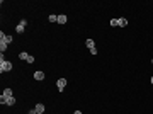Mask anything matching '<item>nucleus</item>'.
<instances>
[{
  "label": "nucleus",
  "instance_id": "f257e3e1",
  "mask_svg": "<svg viewBox=\"0 0 153 114\" xmlns=\"http://www.w3.org/2000/svg\"><path fill=\"white\" fill-rule=\"evenodd\" d=\"M12 70V63L9 61V60H5L4 58V53L0 55V72L4 73V72H10Z\"/></svg>",
  "mask_w": 153,
  "mask_h": 114
},
{
  "label": "nucleus",
  "instance_id": "f03ea898",
  "mask_svg": "<svg viewBox=\"0 0 153 114\" xmlns=\"http://www.w3.org/2000/svg\"><path fill=\"white\" fill-rule=\"evenodd\" d=\"M26 26H27V19H21L19 24L15 26V32H17V34H22L24 29H26Z\"/></svg>",
  "mask_w": 153,
  "mask_h": 114
},
{
  "label": "nucleus",
  "instance_id": "7ed1b4c3",
  "mask_svg": "<svg viewBox=\"0 0 153 114\" xmlns=\"http://www.w3.org/2000/svg\"><path fill=\"white\" fill-rule=\"evenodd\" d=\"M12 39H14V38H12L10 34H5V32H0V41H5L7 44H10V43H12Z\"/></svg>",
  "mask_w": 153,
  "mask_h": 114
},
{
  "label": "nucleus",
  "instance_id": "20e7f679",
  "mask_svg": "<svg viewBox=\"0 0 153 114\" xmlns=\"http://www.w3.org/2000/svg\"><path fill=\"white\" fill-rule=\"evenodd\" d=\"M65 85H66V78H60L56 82V87H58V92H63L65 90Z\"/></svg>",
  "mask_w": 153,
  "mask_h": 114
},
{
  "label": "nucleus",
  "instance_id": "39448f33",
  "mask_svg": "<svg viewBox=\"0 0 153 114\" xmlns=\"http://www.w3.org/2000/svg\"><path fill=\"white\" fill-rule=\"evenodd\" d=\"M34 78L36 80H44V72H41V70L34 72Z\"/></svg>",
  "mask_w": 153,
  "mask_h": 114
},
{
  "label": "nucleus",
  "instance_id": "423d86ee",
  "mask_svg": "<svg viewBox=\"0 0 153 114\" xmlns=\"http://www.w3.org/2000/svg\"><path fill=\"white\" fill-rule=\"evenodd\" d=\"M117 26H119V27H126V26H128V19L119 17V19H117Z\"/></svg>",
  "mask_w": 153,
  "mask_h": 114
},
{
  "label": "nucleus",
  "instance_id": "0eeeda50",
  "mask_svg": "<svg viewBox=\"0 0 153 114\" xmlns=\"http://www.w3.org/2000/svg\"><path fill=\"white\" fill-rule=\"evenodd\" d=\"M15 104V97L12 95V97H7V101H5V106H14Z\"/></svg>",
  "mask_w": 153,
  "mask_h": 114
},
{
  "label": "nucleus",
  "instance_id": "6e6552de",
  "mask_svg": "<svg viewBox=\"0 0 153 114\" xmlns=\"http://www.w3.org/2000/svg\"><path fill=\"white\" fill-rule=\"evenodd\" d=\"M34 109H36L39 114H44V104H36V107Z\"/></svg>",
  "mask_w": 153,
  "mask_h": 114
},
{
  "label": "nucleus",
  "instance_id": "1a4fd4ad",
  "mask_svg": "<svg viewBox=\"0 0 153 114\" xmlns=\"http://www.w3.org/2000/svg\"><path fill=\"white\" fill-rule=\"evenodd\" d=\"M66 22V15H65V14H60V15H58V24H65Z\"/></svg>",
  "mask_w": 153,
  "mask_h": 114
},
{
  "label": "nucleus",
  "instance_id": "9d476101",
  "mask_svg": "<svg viewBox=\"0 0 153 114\" xmlns=\"http://www.w3.org/2000/svg\"><path fill=\"white\" fill-rule=\"evenodd\" d=\"M85 44H87V48H89V50L95 48V43H94V39H87V41H85Z\"/></svg>",
  "mask_w": 153,
  "mask_h": 114
},
{
  "label": "nucleus",
  "instance_id": "9b49d317",
  "mask_svg": "<svg viewBox=\"0 0 153 114\" xmlns=\"http://www.w3.org/2000/svg\"><path fill=\"white\" fill-rule=\"evenodd\" d=\"M7 48H9V44H7L5 41H0V51H2V53H5Z\"/></svg>",
  "mask_w": 153,
  "mask_h": 114
},
{
  "label": "nucleus",
  "instance_id": "f8f14e48",
  "mask_svg": "<svg viewBox=\"0 0 153 114\" xmlns=\"http://www.w3.org/2000/svg\"><path fill=\"white\" fill-rule=\"evenodd\" d=\"M2 95L5 97V99H7V97H12V95H14V94H12V89H5V90H4V94H2Z\"/></svg>",
  "mask_w": 153,
  "mask_h": 114
},
{
  "label": "nucleus",
  "instance_id": "ddd939ff",
  "mask_svg": "<svg viewBox=\"0 0 153 114\" xmlns=\"http://www.w3.org/2000/svg\"><path fill=\"white\" fill-rule=\"evenodd\" d=\"M19 58H21V60H24V61H27V58H29V53L22 51V53H21V55H19Z\"/></svg>",
  "mask_w": 153,
  "mask_h": 114
},
{
  "label": "nucleus",
  "instance_id": "4468645a",
  "mask_svg": "<svg viewBox=\"0 0 153 114\" xmlns=\"http://www.w3.org/2000/svg\"><path fill=\"white\" fill-rule=\"evenodd\" d=\"M48 19H49V22H58V15H55V14H51Z\"/></svg>",
  "mask_w": 153,
  "mask_h": 114
},
{
  "label": "nucleus",
  "instance_id": "2eb2a0df",
  "mask_svg": "<svg viewBox=\"0 0 153 114\" xmlns=\"http://www.w3.org/2000/svg\"><path fill=\"white\" fill-rule=\"evenodd\" d=\"M111 26H112V27H116V26H117V19H111Z\"/></svg>",
  "mask_w": 153,
  "mask_h": 114
},
{
  "label": "nucleus",
  "instance_id": "dca6fc26",
  "mask_svg": "<svg viewBox=\"0 0 153 114\" xmlns=\"http://www.w3.org/2000/svg\"><path fill=\"white\" fill-rule=\"evenodd\" d=\"M27 63H34V56H32V55H29V58H27Z\"/></svg>",
  "mask_w": 153,
  "mask_h": 114
},
{
  "label": "nucleus",
  "instance_id": "f3484780",
  "mask_svg": "<svg viewBox=\"0 0 153 114\" xmlns=\"http://www.w3.org/2000/svg\"><path fill=\"white\" fill-rule=\"evenodd\" d=\"M29 114H38V111H36V109H31V111H29Z\"/></svg>",
  "mask_w": 153,
  "mask_h": 114
},
{
  "label": "nucleus",
  "instance_id": "a211bd4d",
  "mask_svg": "<svg viewBox=\"0 0 153 114\" xmlns=\"http://www.w3.org/2000/svg\"><path fill=\"white\" fill-rule=\"evenodd\" d=\"M73 114H82V112H80V111H75V112Z\"/></svg>",
  "mask_w": 153,
  "mask_h": 114
},
{
  "label": "nucleus",
  "instance_id": "6ab92c4d",
  "mask_svg": "<svg viewBox=\"0 0 153 114\" xmlns=\"http://www.w3.org/2000/svg\"><path fill=\"white\" fill-rule=\"evenodd\" d=\"M150 82H151V84H153V77H151V80H150Z\"/></svg>",
  "mask_w": 153,
  "mask_h": 114
},
{
  "label": "nucleus",
  "instance_id": "aec40b11",
  "mask_svg": "<svg viewBox=\"0 0 153 114\" xmlns=\"http://www.w3.org/2000/svg\"><path fill=\"white\" fill-rule=\"evenodd\" d=\"M151 63H153V60H151Z\"/></svg>",
  "mask_w": 153,
  "mask_h": 114
},
{
  "label": "nucleus",
  "instance_id": "412c9836",
  "mask_svg": "<svg viewBox=\"0 0 153 114\" xmlns=\"http://www.w3.org/2000/svg\"><path fill=\"white\" fill-rule=\"evenodd\" d=\"M38 114H39V112H38Z\"/></svg>",
  "mask_w": 153,
  "mask_h": 114
}]
</instances>
